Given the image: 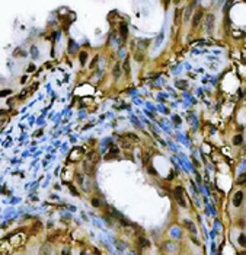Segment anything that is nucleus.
<instances>
[{"label":"nucleus","instance_id":"nucleus-1","mask_svg":"<svg viewBox=\"0 0 246 255\" xmlns=\"http://www.w3.org/2000/svg\"><path fill=\"white\" fill-rule=\"evenodd\" d=\"M175 198H176V201H178V204H179L181 207H187V201H185V198H184V189L181 188V187H176L175 188Z\"/></svg>","mask_w":246,"mask_h":255},{"label":"nucleus","instance_id":"nucleus-2","mask_svg":"<svg viewBox=\"0 0 246 255\" xmlns=\"http://www.w3.org/2000/svg\"><path fill=\"white\" fill-rule=\"evenodd\" d=\"M213 25H214V16L213 15H207L205 18V29L207 32H211V29H213Z\"/></svg>","mask_w":246,"mask_h":255},{"label":"nucleus","instance_id":"nucleus-3","mask_svg":"<svg viewBox=\"0 0 246 255\" xmlns=\"http://www.w3.org/2000/svg\"><path fill=\"white\" fill-rule=\"evenodd\" d=\"M242 200H243V192L237 191L235 194V197H233V206H235V207H239V206L242 204Z\"/></svg>","mask_w":246,"mask_h":255},{"label":"nucleus","instance_id":"nucleus-4","mask_svg":"<svg viewBox=\"0 0 246 255\" xmlns=\"http://www.w3.org/2000/svg\"><path fill=\"white\" fill-rule=\"evenodd\" d=\"M201 18H202V12L198 10V12H197V13L194 15V19H192V26H194V28H197V26L200 25V21H201Z\"/></svg>","mask_w":246,"mask_h":255},{"label":"nucleus","instance_id":"nucleus-5","mask_svg":"<svg viewBox=\"0 0 246 255\" xmlns=\"http://www.w3.org/2000/svg\"><path fill=\"white\" fill-rule=\"evenodd\" d=\"M50 252H51V249H50V245L48 244H44L39 249V255H50Z\"/></svg>","mask_w":246,"mask_h":255},{"label":"nucleus","instance_id":"nucleus-6","mask_svg":"<svg viewBox=\"0 0 246 255\" xmlns=\"http://www.w3.org/2000/svg\"><path fill=\"white\" fill-rule=\"evenodd\" d=\"M236 184H237V185H245L246 184V172H243V174L239 175V178L236 179Z\"/></svg>","mask_w":246,"mask_h":255},{"label":"nucleus","instance_id":"nucleus-7","mask_svg":"<svg viewBox=\"0 0 246 255\" xmlns=\"http://www.w3.org/2000/svg\"><path fill=\"white\" fill-rule=\"evenodd\" d=\"M185 226H187V227H189V230H191V233H192V235H195V233H197V229H195V226L192 225V222H189V220H187V222H185Z\"/></svg>","mask_w":246,"mask_h":255},{"label":"nucleus","instance_id":"nucleus-8","mask_svg":"<svg viewBox=\"0 0 246 255\" xmlns=\"http://www.w3.org/2000/svg\"><path fill=\"white\" fill-rule=\"evenodd\" d=\"M79 58H80V63L82 64H85L86 60H88V53H86V51H82L80 56H79Z\"/></svg>","mask_w":246,"mask_h":255},{"label":"nucleus","instance_id":"nucleus-9","mask_svg":"<svg viewBox=\"0 0 246 255\" xmlns=\"http://www.w3.org/2000/svg\"><path fill=\"white\" fill-rule=\"evenodd\" d=\"M119 74H121V66H119V64H115V67H114V77L117 79Z\"/></svg>","mask_w":246,"mask_h":255},{"label":"nucleus","instance_id":"nucleus-10","mask_svg":"<svg viewBox=\"0 0 246 255\" xmlns=\"http://www.w3.org/2000/svg\"><path fill=\"white\" fill-rule=\"evenodd\" d=\"M176 86H178V88H181V89H185L188 86V83L185 80H176Z\"/></svg>","mask_w":246,"mask_h":255},{"label":"nucleus","instance_id":"nucleus-11","mask_svg":"<svg viewBox=\"0 0 246 255\" xmlns=\"http://www.w3.org/2000/svg\"><path fill=\"white\" fill-rule=\"evenodd\" d=\"M239 244L242 245V246H246V236L243 235V233L239 236Z\"/></svg>","mask_w":246,"mask_h":255},{"label":"nucleus","instance_id":"nucleus-12","mask_svg":"<svg viewBox=\"0 0 246 255\" xmlns=\"http://www.w3.org/2000/svg\"><path fill=\"white\" fill-rule=\"evenodd\" d=\"M121 35H122V38L127 37V26H125V23H121Z\"/></svg>","mask_w":246,"mask_h":255},{"label":"nucleus","instance_id":"nucleus-13","mask_svg":"<svg viewBox=\"0 0 246 255\" xmlns=\"http://www.w3.org/2000/svg\"><path fill=\"white\" fill-rule=\"evenodd\" d=\"M233 143L237 146V144H242V136H236L235 139H233Z\"/></svg>","mask_w":246,"mask_h":255},{"label":"nucleus","instance_id":"nucleus-14","mask_svg":"<svg viewBox=\"0 0 246 255\" xmlns=\"http://www.w3.org/2000/svg\"><path fill=\"white\" fill-rule=\"evenodd\" d=\"M128 67H130V63H128V58H127V60H125V63H124V70L127 71V73L130 71V69H128Z\"/></svg>","mask_w":246,"mask_h":255},{"label":"nucleus","instance_id":"nucleus-15","mask_svg":"<svg viewBox=\"0 0 246 255\" xmlns=\"http://www.w3.org/2000/svg\"><path fill=\"white\" fill-rule=\"evenodd\" d=\"M92 204L95 206V207H99V206H101V203H99V200H98V198H93L92 200Z\"/></svg>","mask_w":246,"mask_h":255},{"label":"nucleus","instance_id":"nucleus-16","mask_svg":"<svg viewBox=\"0 0 246 255\" xmlns=\"http://www.w3.org/2000/svg\"><path fill=\"white\" fill-rule=\"evenodd\" d=\"M70 191H71V192H73V194H74V195H79V192H77V189H76V188H74V187H73V185H70Z\"/></svg>","mask_w":246,"mask_h":255},{"label":"nucleus","instance_id":"nucleus-17","mask_svg":"<svg viewBox=\"0 0 246 255\" xmlns=\"http://www.w3.org/2000/svg\"><path fill=\"white\" fill-rule=\"evenodd\" d=\"M61 254H63V255H70V251H69V249H67V248H64V249H63V252H61Z\"/></svg>","mask_w":246,"mask_h":255},{"label":"nucleus","instance_id":"nucleus-18","mask_svg":"<svg viewBox=\"0 0 246 255\" xmlns=\"http://www.w3.org/2000/svg\"><path fill=\"white\" fill-rule=\"evenodd\" d=\"M9 93H10V90H9V89H6V90H3V92H2V95L6 96V95H9Z\"/></svg>","mask_w":246,"mask_h":255},{"label":"nucleus","instance_id":"nucleus-19","mask_svg":"<svg viewBox=\"0 0 246 255\" xmlns=\"http://www.w3.org/2000/svg\"><path fill=\"white\" fill-rule=\"evenodd\" d=\"M28 70H29V71H34V70H35V67H34V64H31V66H29V69H28Z\"/></svg>","mask_w":246,"mask_h":255},{"label":"nucleus","instance_id":"nucleus-20","mask_svg":"<svg viewBox=\"0 0 246 255\" xmlns=\"http://www.w3.org/2000/svg\"><path fill=\"white\" fill-rule=\"evenodd\" d=\"M111 152H112V153H118L117 147H111Z\"/></svg>","mask_w":246,"mask_h":255},{"label":"nucleus","instance_id":"nucleus-21","mask_svg":"<svg viewBox=\"0 0 246 255\" xmlns=\"http://www.w3.org/2000/svg\"><path fill=\"white\" fill-rule=\"evenodd\" d=\"M240 255H246V251H243V252H240Z\"/></svg>","mask_w":246,"mask_h":255}]
</instances>
